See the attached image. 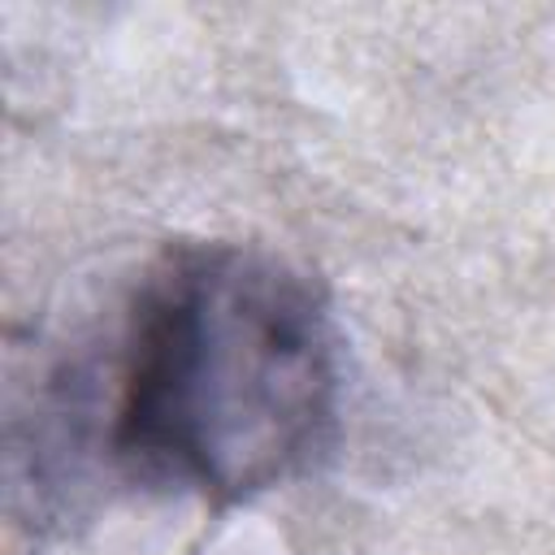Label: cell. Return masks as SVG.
Listing matches in <instances>:
<instances>
[{
    "label": "cell",
    "instance_id": "6da1fadb",
    "mask_svg": "<svg viewBox=\"0 0 555 555\" xmlns=\"http://www.w3.org/2000/svg\"><path fill=\"white\" fill-rule=\"evenodd\" d=\"M338 395V334L295 264L178 243L143 269L113 334L100 455L130 490L238 507L330 451Z\"/></svg>",
    "mask_w": 555,
    "mask_h": 555
}]
</instances>
